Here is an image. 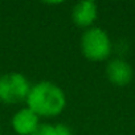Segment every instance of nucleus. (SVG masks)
I'll return each mask as SVG.
<instances>
[{
	"mask_svg": "<svg viewBox=\"0 0 135 135\" xmlns=\"http://www.w3.org/2000/svg\"><path fill=\"white\" fill-rule=\"evenodd\" d=\"M25 102L28 109L38 117L52 118L64 111L66 95L58 85L50 81H41L31 88Z\"/></svg>",
	"mask_w": 135,
	"mask_h": 135,
	"instance_id": "obj_1",
	"label": "nucleus"
},
{
	"mask_svg": "<svg viewBox=\"0 0 135 135\" xmlns=\"http://www.w3.org/2000/svg\"><path fill=\"white\" fill-rule=\"evenodd\" d=\"M81 52L90 61H103L111 53V40L99 27L88 28L81 36Z\"/></svg>",
	"mask_w": 135,
	"mask_h": 135,
	"instance_id": "obj_2",
	"label": "nucleus"
},
{
	"mask_svg": "<svg viewBox=\"0 0 135 135\" xmlns=\"http://www.w3.org/2000/svg\"><path fill=\"white\" fill-rule=\"evenodd\" d=\"M28 78L19 72H9L0 76V102L6 105H16L27 101L31 91Z\"/></svg>",
	"mask_w": 135,
	"mask_h": 135,
	"instance_id": "obj_3",
	"label": "nucleus"
},
{
	"mask_svg": "<svg viewBox=\"0 0 135 135\" xmlns=\"http://www.w3.org/2000/svg\"><path fill=\"white\" fill-rule=\"evenodd\" d=\"M132 76V68L122 58H114L106 66V77L115 86H127L131 82Z\"/></svg>",
	"mask_w": 135,
	"mask_h": 135,
	"instance_id": "obj_4",
	"label": "nucleus"
},
{
	"mask_svg": "<svg viewBox=\"0 0 135 135\" xmlns=\"http://www.w3.org/2000/svg\"><path fill=\"white\" fill-rule=\"evenodd\" d=\"M38 118L40 117L35 114L31 109H20L12 117V128L19 135H32L40 124Z\"/></svg>",
	"mask_w": 135,
	"mask_h": 135,
	"instance_id": "obj_5",
	"label": "nucleus"
},
{
	"mask_svg": "<svg viewBox=\"0 0 135 135\" xmlns=\"http://www.w3.org/2000/svg\"><path fill=\"white\" fill-rule=\"evenodd\" d=\"M98 16V7L91 0H82L72 9V20L77 27L89 28Z\"/></svg>",
	"mask_w": 135,
	"mask_h": 135,
	"instance_id": "obj_6",
	"label": "nucleus"
},
{
	"mask_svg": "<svg viewBox=\"0 0 135 135\" xmlns=\"http://www.w3.org/2000/svg\"><path fill=\"white\" fill-rule=\"evenodd\" d=\"M32 135H56V130L53 124L49 123H40L38 127L35 130Z\"/></svg>",
	"mask_w": 135,
	"mask_h": 135,
	"instance_id": "obj_7",
	"label": "nucleus"
},
{
	"mask_svg": "<svg viewBox=\"0 0 135 135\" xmlns=\"http://www.w3.org/2000/svg\"><path fill=\"white\" fill-rule=\"evenodd\" d=\"M54 130H56V135H73L72 130L69 126H66L64 123H58L54 126Z\"/></svg>",
	"mask_w": 135,
	"mask_h": 135,
	"instance_id": "obj_8",
	"label": "nucleus"
}]
</instances>
